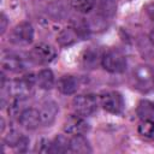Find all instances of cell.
<instances>
[{"mask_svg":"<svg viewBox=\"0 0 154 154\" xmlns=\"http://www.w3.org/2000/svg\"><path fill=\"white\" fill-rule=\"evenodd\" d=\"M6 28H7V18L4 13H1V16H0V34H4L6 31Z\"/></svg>","mask_w":154,"mask_h":154,"instance_id":"25","label":"cell"},{"mask_svg":"<svg viewBox=\"0 0 154 154\" xmlns=\"http://www.w3.org/2000/svg\"><path fill=\"white\" fill-rule=\"evenodd\" d=\"M137 116L141 120L154 122V102L149 100H142L137 105Z\"/></svg>","mask_w":154,"mask_h":154,"instance_id":"19","label":"cell"},{"mask_svg":"<svg viewBox=\"0 0 154 154\" xmlns=\"http://www.w3.org/2000/svg\"><path fill=\"white\" fill-rule=\"evenodd\" d=\"M38 112H40L41 124L43 126H51L58 116L59 107L54 101H46L45 103H42Z\"/></svg>","mask_w":154,"mask_h":154,"instance_id":"10","label":"cell"},{"mask_svg":"<svg viewBox=\"0 0 154 154\" xmlns=\"http://www.w3.org/2000/svg\"><path fill=\"white\" fill-rule=\"evenodd\" d=\"M138 132L142 136L146 137H152L153 132H154V122H149V120H142V123L138 126Z\"/></svg>","mask_w":154,"mask_h":154,"instance_id":"24","label":"cell"},{"mask_svg":"<svg viewBox=\"0 0 154 154\" xmlns=\"http://www.w3.org/2000/svg\"><path fill=\"white\" fill-rule=\"evenodd\" d=\"M57 57V51L48 43H38L30 52V59L36 64H48Z\"/></svg>","mask_w":154,"mask_h":154,"instance_id":"6","label":"cell"},{"mask_svg":"<svg viewBox=\"0 0 154 154\" xmlns=\"http://www.w3.org/2000/svg\"><path fill=\"white\" fill-rule=\"evenodd\" d=\"M70 150V140H67L64 135H58L52 142L49 147V153H65Z\"/></svg>","mask_w":154,"mask_h":154,"instance_id":"21","label":"cell"},{"mask_svg":"<svg viewBox=\"0 0 154 154\" xmlns=\"http://www.w3.org/2000/svg\"><path fill=\"white\" fill-rule=\"evenodd\" d=\"M101 60L102 55L100 51L95 47H89L82 55V66L87 70H93L99 65V63H101Z\"/></svg>","mask_w":154,"mask_h":154,"instance_id":"14","label":"cell"},{"mask_svg":"<svg viewBox=\"0 0 154 154\" xmlns=\"http://www.w3.org/2000/svg\"><path fill=\"white\" fill-rule=\"evenodd\" d=\"M135 87L142 91L148 93L154 89V69L147 64H140L134 70Z\"/></svg>","mask_w":154,"mask_h":154,"instance_id":"1","label":"cell"},{"mask_svg":"<svg viewBox=\"0 0 154 154\" xmlns=\"http://www.w3.org/2000/svg\"><path fill=\"white\" fill-rule=\"evenodd\" d=\"M102 67L111 73H122L126 69V58L117 49H109L102 54Z\"/></svg>","mask_w":154,"mask_h":154,"instance_id":"2","label":"cell"},{"mask_svg":"<svg viewBox=\"0 0 154 154\" xmlns=\"http://www.w3.org/2000/svg\"><path fill=\"white\" fill-rule=\"evenodd\" d=\"M28 77L29 76H26L25 78H22V79L13 81L11 83V85L8 87V93H11L16 99L24 100L25 97H28L29 94L31 93L34 82H36V77H35V79L28 78Z\"/></svg>","mask_w":154,"mask_h":154,"instance_id":"7","label":"cell"},{"mask_svg":"<svg viewBox=\"0 0 154 154\" xmlns=\"http://www.w3.org/2000/svg\"><path fill=\"white\" fill-rule=\"evenodd\" d=\"M19 123L23 128L28 130H34L41 124L40 112L36 108H25L19 114Z\"/></svg>","mask_w":154,"mask_h":154,"instance_id":"12","label":"cell"},{"mask_svg":"<svg viewBox=\"0 0 154 154\" xmlns=\"http://www.w3.org/2000/svg\"><path fill=\"white\" fill-rule=\"evenodd\" d=\"M72 107L75 112L82 117H87L93 114L97 108V99L95 95H77L72 100Z\"/></svg>","mask_w":154,"mask_h":154,"instance_id":"4","label":"cell"},{"mask_svg":"<svg viewBox=\"0 0 154 154\" xmlns=\"http://www.w3.org/2000/svg\"><path fill=\"white\" fill-rule=\"evenodd\" d=\"M58 89L65 95H72L78 89V79L71 75H64L58 81Z\"/></svg>","mask_w":154,"mask_h":154,"instance_id":"16","label":"cell"},{"mask_svg":"<svg viewBox=\"0 0 154 154\" xmlns=\"http://www.w3.org/2000/svg\"><path fill=\"white\" fill-rule=\"evenodd\" d=\"M91 146L83 135H73L70 138V152L77 154L91 153Z\"/></svg>","mask_w":154,"mask_h":154,"instance_id":"15","label":"cell"},{"mask_svg":"<svg viewBox=\"0 0 154 154\" xmlns=\"http://www.w3.org/2000/svg\"><path fill=\"white\" fill-rule=\"evenodd\" d=\"M0 63H1V69L4 72L17 73L25 69L24 61L17 54H13L10 52H4L1 54Z\"/></svg>","mask_w":154,"mask_h":154,"instance_id":"8","label":"cell"},{"mask_svg":"<svg viewBox=\"0 0 154 154\" xmlns=\"http://www.w3.org/2000/svg\"><path fill=\"white\" fill-rule=\"evenodd\" d=\"M90 125L82 116H71L64 124V131L70 135H83L89 131Z\"/></svg>","mask_w":154,"mask_h":154,"instance_id":"9","label":"cell"},{"mask_svg":"<svg viewBox=\"0 0 154 154\" xmlns=\"http://www.w3.org/2000/svg\"><path fill=\"white\" fill-rule=\"evenodd\" d=\"M101 106L105 111L113 113V114H120L124 111V99L120 93L111 90L101 94L100 96Z\"/></svg>","mask_w":154,"mask_h":154,"instance_id":"5","label":"cell"},{"mask_svg":"<svg viewBox=\"0 0 154 154\" xmlns=\"http://www.w3.org/2000/svg\"><path fill=\"white\" fill-rule=\"evenodd\" d=\"M79 32L77 31L76 28H65L63 29L59 35H58V43L63 47H67V46H71L73 43H76L78 41V37H79Z\"/></svg>","mask_w":154,"mask_h":154,"instance_id":"17","label":"cell"},{"mask_svg":"<svg viewBox=\"0 0 154 154\" xmlns=\"http://www.w3.org/2000/svg\"><path fill=\"white\" fill-rule=\"evenodd\" d=\"M147 13H148L149 18L154 22V1H153V2H150V4L147 6Z\"/></svg>","mask_w":154,"mask_h":154,"instance_id":"26","label":"cell"},{"mask_svg":"<svg viewBox=\"0 0 154 154\" xmlns=\"http://www.w3.org/2000/svg\"><path fill=\"white\" fill-rule=\"evenodd\" d=\"M106 20H107L106 18H103L100 14L96 13V16H93V17L88 18L87 20H84V23H85L88 32H90V31L99 32V31H102V30L106 29Z\"/></svg>","mask_w":154,"mask_h":154,"instance_id":"22","label":"cell"},{"mask_svg":"<svg viewBox=\"0 0 154 154\" xmlns=\"http://www.w3.org/2000/svg\"><path fill=\"white\" fill-rule=\"evenodd\" d=\"M152 138H153V140H154V132H153V135H152Z\"/></svg>","mask_w":154,"mask_h":154,"instance_id":"27","label":"cell"},{"mask_svg":"<svg viewBox=\"0 0 154 154\" xmlns=\"http://www.w3.org/2000/svg\"><path fill=\"white\" fill-rule=\"evenodd\" d=\"M36 83L43 90H49L54 87V75L49 69H43L36 75Z\"/></svg>","mask_w":154,"mask_h":154,"instance_id":"20","label":"cell"},{"mask_svg":"<svg viewBox=\"0 0 154 154\" xmlns=\"http://www.w3.org/2000/svg\"><path fill=\"white\" fill-rule=\"evenodd\" d=\"M96 10L97 14L108 19L116 14L117 11V2L116 0H97L96 1Z\"/></svg>","mask_w":154,"mask_h":154,"instance_id":"18","label":"cell"},{"mask_svg":"<svg viewBox=\"0 0 154 154\" xmlns=\"http://www.w3.org/2000/svg\"><path fill=\"white\" fill-rule=\"evenodd\" d=\"M69 1L71 5V8H73L79 13L90 12L96 4V0H69Z\"/></svg>","mask_w":154,"mask_h":154,"instance_id":"23","label":"cell"},{"mask_svg":"<svg viewBox=\"0 0 154 154\" xmlns=\"http://www.w3.org/2000/svg\"><path fill=\"white\" fill-rule=\"evenodd\" d=\"M32 41H34V28L28 22L17 24L10 34V42L16 46H29Z\"/></svg>","mask_w":154,"mask_h":154,"instance_id":"3","label":"cell"},{"mask_svg":"<svg viewBox=\"0 0 154 154\" xmlns=\"http://www.w3.org/2000/svg\"><path fill=\"white\" fill-rule=\"evenodd\" d=\"M136 43H137V49L142 55V58L147 60H154V41L152 37L141 34L137 36Z\"/></svg>","mask_w":154,"mask_h":154,"instance_id":"13","label":"cell"},{"mask_svg":"<svg viewBox=\"0 0 154 154\" xmlns=\"http://www.w3.org/2000/svg\"><path fill=\"white\" fill-rule=\"evenodd\" d=\"M71 7L70 1L65 0H53L47 6L48 14L55 20H63L69 17V8Z\"/></svg>","mask_w":154,"mask_h":154,"instance_id":"11","label":"cell"}]
</instances>
